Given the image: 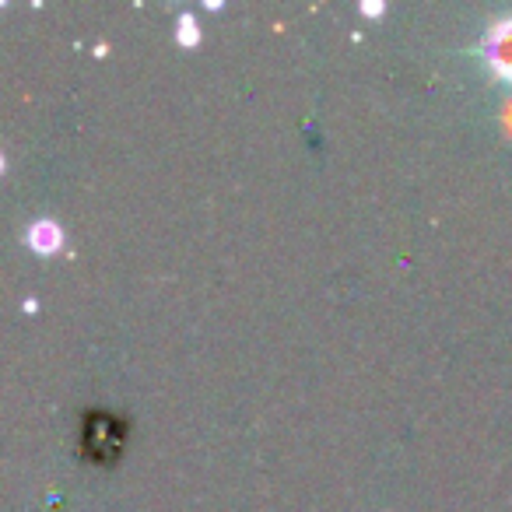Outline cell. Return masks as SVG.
<instances>
[{
	"label": "cell",
	"instance_id": "cell-4",
	"mask_svg": "<svg viewBox=\"0 0 512 512\" xmlns=\"http://www.w3.org/2000/svg\"><path fill=\"white\" fill-rule=\"evenodd\" d=\"M383 11H386L383 0H365L362 4V15H383Z\"/></svg>",
	"mask_w": 512,
	"mask_h": 512
},
{
	"label": "cell",
	"instance_id": "cell-1",
	"mask_svg": "<svg viewBox=\"0 0 512 512\" xmlns=\"http://www.w3.org/2000/svg\"><path fill=\"white\" fill-rule=\"evenodd\" d=\"M481 60L491 67V74L512 85V15L495 18V22L484 29L481 43H477Z\"/></svg>",
	"mask_w": 512,
	"mask_h": 512
},
{
	"label": "cell",
	"instance_id": "cell-3",
	"mask_svg": "<svg viewBox=\"0 0 512 512\" xmlns=\"http://www.w3.org/2000/svg\"><path fill=\"white\" fill-rule=\"evenodd\" d=\"M176 39L183 46L200 43V25H197V18H193V11H183V15L176 18Z\"/></svg>",
	"mask_w": 512,
	"mask_h": 512
},
{
	"label": "cell",
	"instance_id": "cell-5",
	"mask_svg": "<svg viewBox=\"0 0 512 512\" xmlns=\"http://www.w3.org/2000/svg\"><path fill=\"white\" fill-rule=\"evenodd\" d=\"M505 127H509V130H512V106H509V109H505Z\"/></svg>",
	"mask_w": 512,
	"mask_h": 512
},
{
	"label": "cell",
	"instance_id": "cell-2",
	"mask_svg": "<svg viewBox=\"0 0 512 512\" xmlns=\"http://www.w3.org/2000/svg\"><path fill=\"white\" fill-rule=\"evenodd\" d=\"M25 242H29L32 253L53 256V253H60V246H64V228H60L57 221H50V218H39V221H32V225H29Z\"/></svg>",
	"mask_w": 512,
	"mask_h": 512
}]
</instances>
